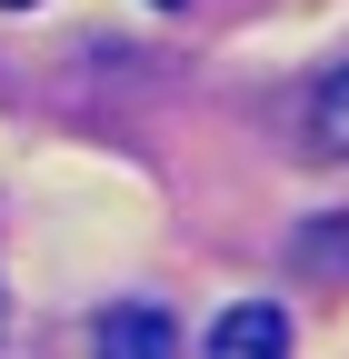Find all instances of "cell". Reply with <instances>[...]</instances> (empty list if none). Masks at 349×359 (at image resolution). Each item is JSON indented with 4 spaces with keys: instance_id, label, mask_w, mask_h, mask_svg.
Segmentation results:
<instances>
[{
    "instance_id": "277c9868",
    "label": "cell",
    "mask_w": 349,
    "mask_h": 359,
    "mask_svg": "<svg viewBox=\"0 0 349 359\" xmlns=\"http://www.w3.org/2000/svg\"><path fill=\"white\" fill-rule=\"evenodd\" d=\"M0 11H30V0H0Z\"/></svg>"
},
{
    "instance_id": "7a4b0ae2",
    "label": "cell",
    "mask_w": 349,
    "mask_h": 359,
    "mask_svg": "<svg viewBox=\"0 0 349 359\" xmlns=\"http://www.w3.org/2000/svg\"><path fill=\"white\" fill-rule=\"evenodd\" d=\"M210 359H289V320L270 299H240V309L210 320Z\"/></svg>"
},
{
    "instance_id": "5b68a950",
    "label": "cell",
    "mask_w": 349,
    "mask_h": 359,
    "mask_svg": "<svg viewBox=\"0 0 349 359\" xmlns=\"http://www.w3.org/2000/svg\"><path fill=\"white\" fill-rule=\"evenodd\" d=\"M160 11H180V0H160Z\"/></svg>"
},
{
    "instance_id": "6da1fadb",
    "label": "cell",
    "mask_w": 349,
    "mask_h": 359,
    "mask_svg": "<svg viewBox=\"0 0 349 359\" xmlns=\"http://www.w3.org/2000/svg\"><path fill=\"white\" fill-rule=\"evenodd\" d=\"M90 359H180V330H170V309H150V299H120V309H100Z\"/></svg>"
},
{
    "instance_id": "3957f363",
    "label": "cell",
    "mask_w": 349,
    "mask_h": 359,
    "mask_svg": "<svg viewBox=\"0 0 349 359\" xmlns=\"http://www.w3.org/2000/svg\"><path fill=\"white\" fill-rule=\"evenodd\" d=\"M310 140H320L329 160H349V60H339V70L310 90Z\"/></svg>"
}]
</instances>
